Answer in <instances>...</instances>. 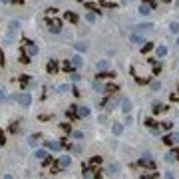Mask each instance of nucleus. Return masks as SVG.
I'll list each match as a JSON object with an SVG mask.
<instances>
[{
    "label": "nucleus",
    "instance_id": "obj_5",
    "mask_svg": "<svg viewBox=\"0 0 179 179\" xmlns=\"http://www.w3.org/2000/svg\"><path fill=\"white\" fill-rule=\"evenodd\" d=\"M18 104L22 107H28L30 104H32V96H30V94H26V92L20 94V96H18Z\"/></svg>",
    "mask_w": 179,
    "mask_h": 179
},
{
    "label": "nucleus",
    "instance_id": "obj_6",
    "mask_svg": "<svg viewBox=\"0 0 179 179\" xmlns=\"http://www.w3.org/2000/svg\"><path fill=\"white\" fill-rule=\"evenodd\" d=\"M70 163H72V159L68 157V155H62V157L58 159V165L62 167V169H66V167H70Z\"/></svg>",
    "mask_w": 179,
    "mask_h": 179
},
{
    "label": "nucleus",
    "instance_id": "obj_35",
    "mask_svg": "<svg viewBox=\"0 0 179 179\" xmlns=\"http://www.w3.org/2000/svg\"><path fill=\"white\" fill-rule=\"evenodd\" d=\"M20 62H22V64H28V62H30V56L22 54V56H20Z\"/></svg>",
    "mask_w": 179,
    "mask_h": 179
},
{
    "label": "nucleus",
    "instance_id": "obj_43",
    "mask_svg": "<svg viewBox=\"0 0 179 179\" xmlns=\"http://www.w3.org/2000/svg\"><path fill=\"white\" fill-rule=\"evenodd\" d=\"M143 2H145V4H147V6H155V0H143Z\"/></svg>",
    "mask_w": 179,
    "mask_h": 179
},
{
    "label": "nucleus",
    "instance_id": "obj_23",
    "mask_svg": "<svg viewBox=\"0 0 179 179\" xmlns=\"http://www.w3.org/2000/svg\"><path fill=\"white\" fill-rule=\"evenodd\" d=\"M113 76H115L113 72H102V70H99V74H98V78H107V80L113 78Z\"/></svg>",
    "mask_w": 179,
    "mask_h": 179
},
{
    "label": "nucleus",
    "instance_id": "obj_41",
    "mask_svg": "<svg viewBox=\"0 0 179 179\" xmlns=\"http://www.w3.org/2000/svg\"><path fill=\"white\" fill-rule=\"evenodd\" d=\"M72 135H74V137H76V139H82V137H84V133H82V132H74Z\"/></svg>",
    "mask_w": 179,
    "mask_h": 179
},
{
    "label": "nucleus",
    "instance_id": "obj_45",
    "mask_svg": "<svg viewBox=\"0 0 179 179\" xmlns=\"http://www.w3.org/2000/svg\"><path fill=\"white\" fill-rule=\"evenodd\" d=\"M0 143H4V132L0 129Z\"/></svg>",
    "mask_w": 179,
    "mask_h": 179
},
{
    "label": "nucleus",
    "instance_id": "obj_33",
    "mask_svg": "<svg viewBox=\"0 0 179 179\" xmlns=\"http://www.w3.org/2000/svg\"><path fill=\"white\" fill-rule=\"evenodd\" d=\"M96 68H98V70H106L107 62H106V60H102V62H98V66H96Z\"/></svg>",
    "mask_w": 179,
    "mask_h": 179
},
{
    "label": "nucleus",
    "instance_id": "obj_15",
    "mask_svg": "<svg viewBox=\"0 0 179 179\" xmlns=\"http://www.w3.org/2000/svg\"><path fill=\"white\" fill-rule=\"evenodd\" d=\"M139 14H143V16H147V14H151V6H147L145 2L139 6Z\"/></svg>",
    "mask_w": 179,
    "mask_h": 179
},
{
    "label": "nucleus",
    "instance_id": "obj_25",
    "mask_svg": "<svg viewBox=\"0 0 179 179\" xmlns=\"http://www.w3.org/2000/svg\"><path fill=\"white\" fill-rule=\"evenodd\" d=\"M34 155H36V159H40V161H42V159H44V157H46V155H48V153H46V151H44V149H38V151H36V153H34Z\"/></svg>",
    "mask_w": 179,
    "mask_h": 179
},
{
    "label": "nucleus",
    "instance_id": "obj_16",
    "mask_svg": "<svg viewBox=\"0 0 179 179\" xmlns=\"http://www.w3.org/2000/svg\"><path fill=\"white\" fill-rule=\"evenodd\" d=\"M121 110L126 113H129L132 112V102H129V99H123V102H121Z\"/></svg>",
    "mask_w": 179,
    "mask_h": 179
},
{
    "label": "nucleus",
    "instance_id": "obj_1",
    "mask_svg": "<svg viewBox=\"0 0 179 179\" xmlns=\"http://www.w3.org/2000/svg\"><path fill=\"white\" fill-rule=\"evenodd\" d=\"M18 20H12L10 24H8V32L4 36V44H12L14 40H16V32H18Z\"/></svg>",
    "mask_w": 179,
    "mask_h": 179
},
{
    "label": "nucleus",
    "instance_id": "obj_30",
    "mask_svg": "<svg viewBox=\"0 0 179 179\" xmlns=\"http://www.w3.org/2000/svg\"><path fill=\"white\" fill-rule=\"evenodd\" d=\"M165 54H167V48H165V46H159V48H157V56H159V58H163Z\"/></svg>",
    "mask_w": 179,
    "mask_h": 179
},
{
    "label": "nucleus",
    "instance_id": "obj_12",
    "mask_svg": "<svg viewBox=\"0 0 179 179\" xmlns=\"http://www.w3.org/2000/svg\"><path fill=\"white\" fill-rule=\"evenodd\" d=\"M175 159H179V151H169L165 155V161H167V163H171V161H175Z\"/></svg>",
    "mask_w": 179,
    "mask_h": 179
},
{
    "label": "nucleus",
    "instance_id": "obj_24",
    "mask_svg": "<svg viewBox=\"0 0 179 179\" xmlns=\"http://www.w3.org/2000/svg\"><path fill=\"white\" fill-rule=\"evenodd\" d=\"M104 90H106L107 94H113V92H118V86H115V84H107Z\"/></svg>",
    "mask_w": 179,
    "mask_h": 179
},
{
    "label": "nucleus",
    "instance_id": "obj_4",
    "mask_svg": "<svg viewBox=\"0 0 179 179\" xmlns=\"http://www.w3.org/2000/svg\"><path fill=\"white\" fill-rule=\"evenodd\" d=\"M48 26H50V32H54V34L62 32V22H60L58 18H54V16H52V20L48 22Z\"/></svg>",
    "mask_w": 179,
    "mask_h": 179
},
{
    "label": "nucleus",
    "instance_id": "obj_27",
    "mask_svg": "<svg viewBox=\"0 0 179 179\" xmlns=\"http://www.w3.org/2000/svg\"><path fill=\"white\" fill-rule=\"evenodd\" d=\"M72 64H74V68H80V66H82V58H80V56H74Z\"/></svg>",
    "mask_w": 179,
    "mask_h": 179
},
{
    "label": "nucleus",
    "instance_id": "obj_29",
    "mask_svg": "<svg viewBox=\"0 0 179 179\" xmlns=\"http://www.w3.org/2000/svg\"><path fill=\"white\" fill-rule=\"evenodd\" d=\"M145 126L149 127V129H153V127H157V123H155V119L149 118V119H145Z\"/></svg>",
    "mask_w": 179,
    "mask_h": 179
},
{
    "label": "nucleus",
    "instance_id": "obj_38",
    "mask_svg": "<svg viewBox=\"0 0 179 179\" xmlns=\"http://www.w3.org/2000/svg\"><path fill=\"white\" fill-rule=\"evenodd\" d=\"M62 129H64V132H72V126H70V123H62Z\"/></svg>",
    "mask_w": 179,
    "mask_h": 179
},
{
    "label": "nucleus",
    "instance_id": "obj_34",
    "mask_svg": "<svg viewBox=\"0 0 179 179\" xmlns=\"http://www.w3.org/2000/svg\"><path fill=\"white\" fill-rule=\"evenodd\" d=\"M102 163V157H92L90 159V165H99Z\"/></svg>",
    "mask_w": 179,
    "mask_h": 179
},
{
    "label": "nucleus",
    "instance_id": "obj_22",
    "mask_svg": "<svg viewBox=\"0 0 179 179\" xmlns=\"http://www.w3.org/2000/svg\"><path fill=\"white\" fill-rule=\"evenodd\" d=\"M76 50H78V52H86L88 44H86V42H78V44H76Z\"/></svg>",
    "mask_w": 179,
    "mask_h": 179
},
{
    "label": "nucleus",
    "instance_id": "obj_49",
    "mask_svg": "<svg viewBox=\"0 0 179 179\" xmlns=\"http://www.w3.org/2000/svg\"><path fill=\"white\" fill-rule=\"evenodd\" d=\"M163 2H169V0H163Z\"/></svg>",
    "mask_w": 179,
    "mask_h": 179
},
{
    "label": "nucleus",
    "instance_id": "obj_42",
    "mask_svg": "<svg viewBox=\"0 0 179 179\" xmlns=\"http://www.w3.org/2000/svg\"><path fill=\"white\" fill-rule=\"evenodd\" d=\"M70 149H72L74 153H80V151H82V147H80V145H72V147H70Z\"/></svg>",
    "mask_w": 179,
    "mask_h": 179
},
{
    "label": "nucleus",
    "instance_id": "obj_9",
    "mask_svg": "<svg viewBox=\"0 0 179 179\" xmlns=\"http://www.w3.org/2000/svg\"><path fill=\"white\" fill-rule=\"evenodd\" d=\"M88 115H90V107L78 106V118H88Z\"/></svg>",
    "mask_w": 179,
    "mask_h": 179
},
{
    "label": "nucleus",
    "instance_id": "obj_36",
    "mask_svg": "<svg viewBox=\"0 0 179 179\" xmlns=\"http://www.w3.org/2000/svg\"><path fill=\"white\" fill-rule=\"evenodd\" d=\"M159 88H161V84H159V82H151V90H153V92H157Z\"/></svg>",
    "mask_w": 179,
    "mask_h": 179
},
{
    "label": "nucleus",
    "instance_id": "obj_10",
    "mask_svg": "<svg viewBox=\"0 0 179 179\" xmlns=\"http://www.w3.org/2000/svg\"><path fill=\"white\" fill-rule=\"evenodd\" d=\"M68 118H70V119L78 118V106H70V107H68Z\"/></svg>",
    "mask_w": 179,
    "mask_h": 179
},
{
    "label": "nucleus",
    "instance_id": "obj_18",
    "mask_svg": "<svg viewBox=\"0 0 179 179\" xmlns=\"http://www.w3.org/2000/svg\"><path fill=\"white\" fill-rule=\"evenodd\" d=\"M64 18H66L68 22H72V24H74V22H78V16H76L74 12H66V14H64Z\"/></svg>",
    "mask_w": 179,
    "mask_h": 179
},
{
    "label": "nucleus",
    "instance_id": "obj_39",
    "mask_svg": "<svg viewBox=\"0 0 179 179\" xmlns=\"http://www.w3.org/2000/svg\"><path fill=\"white\" fill-rule=\"evenodd\" d=\"M86 20L92 24V22H96V16H94V14H86Z\"/></svg>",
    "mask_w": 179,
    "mask_h": 179
},
{
    "label": "nucleus",
    "instance_id": "obj_47",
    "mask_svg": "<svg viewBox=\"0 0 179 179\" xmlns=\"http://www.w3.org/2000/svg\"><path fill=\"white\" fill-rule=\"evenodd\" d=\"M12 2H16V4H18V2H22V0H12Z\"/></svg>",
    "mask_w": 179,
    "mask_h": 179
},
{
    "label": "nucleus",
    "instance_id": "obj_17",
    "mask_svg": "<svg viewBox=\"0 0 179 179\" xmlns=\"http://www.w3.org/2000/svg\"><path fill=\"white\" fill-rule=\"evenodd\" d=\"M112 132H113V135H121V132H123V126H121V123H113Z\"/></svg>",
    "mask_w": 179,
    "mask_h": 179
},
{
    "label": "nucleus",
    "instance_id": "obj_19",
    "mask_svg": "<svg viewBox=\"0 0 179 179\" xmlns=\"http://www.w3.org/2000/svg\"><path fill=\"white\" fill-rule=\"evenodd\" d=\"M118 171H119V165H118V163H112V165L107 167V173H110V175H115Z\"/></svg>",
    "mask_w": 179,
    "mask_h": 179
},
{
    "label": "nucleus",
    "instance_id": "obj_14",
    "mask_svg": "<svg viewBox=\"0 0 179 179\" xmlns=\"http://www.w3.org/2000/svg\"><path fill=\"white\" fill-rule=\"evenodd\" d=\"M132 42H133V44H139V46H143V44H145V40L141 38L139 34H132Z\"/></svg>",
    "mask_w": 179,
    "mask_h": 179
},
{
    "label": "nucleus",
    "instance_id": "obj_7",
    "mask_svg": "<svg viewBox=\"0 0 179 179\" xmlns=\"http://www.w3.org/2000/svg\"><path fill=\"white\" fill-rule=\"evenodd\" d=\"M46 147L48 149H52V151H60V149L64 147V143H60V141H48Z\"/></svg>",
    "mask_w": 179,
    "mask_h": 179
},
{
    "label": "nucleus",
    "instance_id": "obj_28",
    "mask_svg": "<svg viewBox=\"0 0 179 179\" xmlns=\"http://www.w3.org/2000/svg\"><path fill=\"white\" fill-rule=\"evenodd\" d=\"M169 30H171L173 34H179V22H171V26H169Z\"/></svg>",
    "mask_w": 179,
    "mask_h": 179
},
{
    "label": "nucleus",
    "instance_id": "obj_48",
    "mask_svg": "<svg viewBox=\"0 0 179 179\" xmlns=\"http://www.w3.org/2000/svg\"><path fill=\"white\" fill-rule=\"evenodd\" d=\"M177 46H179V38H177Z\"/></svg>",
    "mask_w": 179,
    "mask_h": 179
},
{
    "label": "nucleus",
    "instance_id": "obj_13",
    "mask_svg": "<svg viewBox=\"0 0 179 179\" xmlns=\"http://www.w3.org/2000/svg\"><path fill=\"white\" fill-rule=\"evenodd\" d=\"M46 70L50 74H56V72H58V64H56L54 60H50V62H48V66H46Z\"/></svg>",
    "mask_w": 179,
    "mask_h": 179
},
{
    "label": "nucleus",
    "instance_id": "obj_46",
    "mask_svg": "<svg viewBox=\"0 0 179 179\" xmlns=\"http://www.w3.org/2000/svg\"><path fill=\"white\" fill-rule=\"evenodd\" d=\"M0 102H4V92L0 90Z\"/></svg>",
    "mask_w": 179,
    "mask_h": 179
},
{
    "label": "nucleus",
    "instance_id": "obj_11",
    "mask_svg": "<svg viewBox=\"0 0 179 179\" xmlns=\"http://www.w3.org/2000/svg\"><path fill=\"white\" fill-rule=\"evenodd\" d=\"M84 6L88 8V10H92V12H102V8H99V4H92V2H84Z\"/></svg>",
    "mask_w": 179,
    "mask_h": 179
},
{
    "label": "nucleus",
    "instance_id": "obj_8",
    "mask_svg": "<svg viewBox=\"0 0 179 179\" xmlns=\"http://www.w3.org/2000/svg\"><path fill=\"white\" fill-rule=\"evenodd\" d=\"M149 30H153V24H139V26H135V32H149Z\"/></svg>",
    "mask_w": 179,
    "mask_h": 179
},
{
    "label": "nucleus",
    "instance_id": "obj_2",
    "mask_svg": "<svg viewBox=\"0 0 179 179\" xmlns=\"http://www.w3.org/2000/svg\"><path fill=\"white\" fill-rule=\"evenodd\" d=\"M22 54H26V56H36L38 54V48H36V44L34 42H30V40H26L24 44H22Z\"/></svg>",
    "mask_w": 179,
    "mask_h": 179
},
{
    "label": "nucleus",
    "instance_id": "obj_3",
    "mask_svg": "<svg viewBox=\"0 0 179 179\" xmlns=\"http://www.w3.org/2000/svg\"><path fill=\"white\" fill-rule=\"evenodd\" d=\"M137 163H139L141 167H149V169H155V163L151 161V155H149V153H143V155L139 157Z\"/></svg>",
    "mask_w": 179,
    "mask_h": 179
},
{
    "label": "nucleus",
    "instance_id": "obj_40",
    "mask_svg": "<svg viewBox=\"0 0 179 179\" xmlns=\"http://www.w3.org/2000/svg\"><path fill=\"white\" fill-rule=\"evenodd\" d=\"M56 12H58L56 8H48V10H46V14H48V16H54V14H56Z\"/></svg>",
    "mask_w": 179,
    "mask_h": 179
},
{
    "label": "nucleus",
    "instance_id": "obj_26",
    "mask_svg": "<svg viewBox=\"0 0 179 179\" xmlns=\"http://www.w3.org/2000/svg\"><path fill=\"white\" fill-rule=\"evenodd\" d=\"M151 48H153V44H151V42H145V44L141 46V52H143V54H147L149 50H151Z\"/></svg>",
    "mask_w": 179,
    "mask_h": 179
},
{
    "label": "nucleus",
    "instance_id": "obj_31",
    "mask_svg": "<svg viewBox=\"0 0 179 179\" xmlns=\"http://www.w3.org/2000/svg\"><path fill=\"white\" fill-rule=\"evenodd\" d=\"M169 137H171V145L173 143H179V133H169Z\"/></svg>",
    "mask_w": 179,
    "mask_h": 179
},
{
    "label": "nucleus",
    "instance_id": "obj_20",
    "mask_svg": "<svg viewBox=\"0 0 179 179\" xmlns=\"http://www.w3.org/2000/svg\"><path fill=\"white\" fill-rule=\"evenodd\" d=\"M62 68H64L66 72H72V70H74V64H72V60H66V62L62 64Z\"/></svg>",
    "mask_w": 179,
    "mask_h": 179
},
{
    "label": "nucleus",
    "instance_id": "obj_21",
    "mask_svg": "<svg viewBox=\"0 0 179 179\" xmlns=\"http://www.w3.org/2000/svg\"><path fill=\"white\" fill-rule=\"evenodd\" d=\"M167 107L163 106V104H155V106H153V113H161V112H165Z\"/></svg>",
    "mask_w": 179,
    "mask_h": 179
},
{
    "label": "nucleus",
    "instance_id": "obj_37",
    "mask_svg": "<svg viewBox=\"0 0 179 179\" xmlns=\"http://www.w3.org/2000/svg\"><path fill=\"white\" fill-rule=\"evenodd\" d=\"M171 121H163V123H161V127H163V129H171Z\"/></svg>",
    "mask_w": 179,
    "mask_h": 179
},
{
    "label": "nucleus",
    "instance_id": "obj_32",
    "mask_svg": "<svg viewBox=\"0 0 179 179\" xmlns=\"http://www.w3.org/2000/svg\"><path fill=\"white\" fill-rule=\"evenodd\" d=\"M38 137H40V135H30L28 143H30V145H36V143H38Z\"/></svg>",
    "mask_w": 179,
    "mask_h": 179
},
{
    "label": "nucleus",
    "instance_id": "obj_44",
    "mask_svg": "<svg viewBox=\"0 0 179 179\" xmlns=\"http://www.w3.org/2000/svg\"><path fill=\"white\" fill-rule=\"evenodd\" d=\"M0 66H4V54H2V50H0Z\"/></svg>",
    "mask_w": 179,
    "mask_h": 179
}]
</instances>
